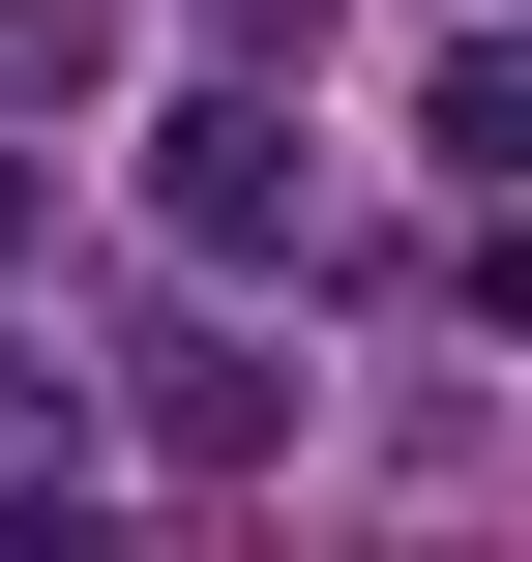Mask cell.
Segmentation results:
<instances>
[{
	"instance_id": "cell-1",
	"label": "cell",
	"mask_w": 532,
	"mask_h": 562,
	"mask_svg": "<svg viewBox=\"0 0 532 562\" xmlns=\"http://www.w3.org/2000/svg\"><path fill=\"white\" fill-rule=\"evenodd\" d=\"M148 207H178V267H296V207H326V148H296L267 89H178V119H148Z\"/></svg>"
},
{
	"instance_id": "cell-2",
	"label": "cell",
	"mask_w": 532,
	"mask_h": 562,
	"mask_svg": "<svg viewBox=\"0 0 532 562\" xmlns=\"http://www.w3.org/2000/svg\"><path fill=\"white\" fill-rule=\"evenodd\" d=\"M148 445H178V474H237V445H267V356H207V326H178V356H148Z\"/></svg>"
},
{
	"instance_id": "cell-3",
	"label": "cell",
	"mask_w": 532,
	"mask_h": 562,
	"mask_svg": "<svg viewBox=\"0 0 532 562\" xmlns=\"http://www.w3.org/2000/svg\"><path fill=\"white\" fill-rule=\"evenodd\" d=\"M118 59H148L118 0H0V119H59V89H118Z\"/></svg>"
},
{
	"instance_id": "cell-4",
	"label": "cell",
	"mask_w": 532,
	"mask_h": 562,
	"mask_svg": "<svg viewBox=\"0 0 532 562\" xmlns=\"http://www.w3.org/2000/svg\"><path fill=\"white\" fill-rule=\"evenodd\" d=\"M415 148H444V178H503V148H532V89H503V30H444V59H415Z\"/></svg>"
},
{
	"instance_id": "cell-5",
	"label": "cell",
	"mask_w": 532,
	"mask_h": 562,
	"mask_svg": "<svg viewBox=\"0 0 532 562\" xmlns=\"http://www.w3.org/2000/svg\"><path fill=\"white\" fill-rule=\"evenodd\" d=\"M30 207H59V178H30V148H0V267H30Z\"/></svg>"
}]
</instances>
